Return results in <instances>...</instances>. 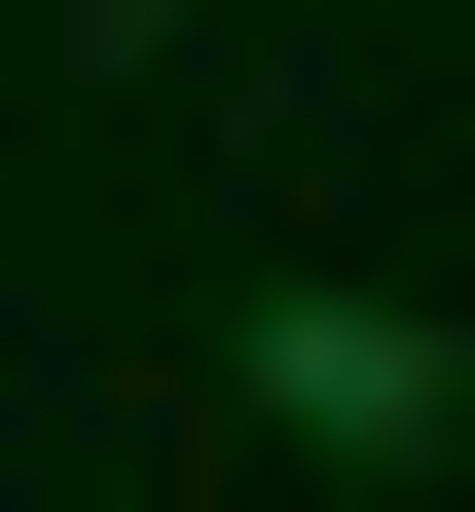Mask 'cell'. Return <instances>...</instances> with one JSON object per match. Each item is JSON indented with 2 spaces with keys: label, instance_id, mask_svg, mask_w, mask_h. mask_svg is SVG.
Listing matches in <instances>:
<instances>
[{
  "label": "cell",
  "instance_id": "6da1fadb",
  "mask_svg": "<svg viewBox=\"0 0 475 512\" xmlns=\"http://www.w3.org/2000/svg\"><path fill=\"white\" fill-rule=\"evenodd\" d=\"M256 403L293 439H439V330H402V293H256Z\"/></svg>",
  "mask_w": 475,
  "mask_h": 512
}]
</instances>
